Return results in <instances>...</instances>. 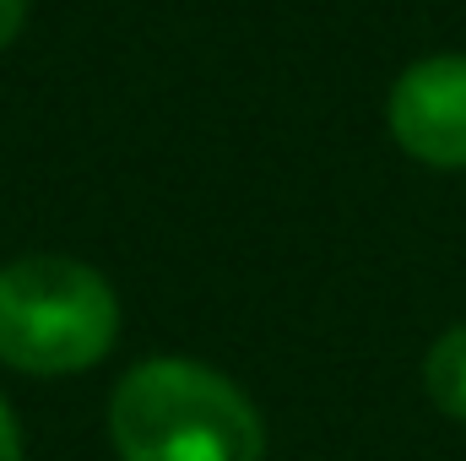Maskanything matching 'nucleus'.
I'll use <instances>...</instances> for the list:
<instances>
[{"mask_svg": "<svg viewBox=\"0 0 466 461\" xmlns=\"http://www.w3.org/2000/svg\"><path fill=\"white\" fill-rule=\"evenodd\" d=\"M385 125L407 158L466 169V55L412 60L385 98Z\"/></svg>", "mask_w": 466, "mask_h": 461, "instance_id": "7ed1b4c3", "label": "nucleus"}, {"mask_svg": "<svg viewBox=\"0 0 466 461\" xmlns=\"http://www.w3.org/2000/svg\"><path fill=\"white\" fill-rule=\"evenodd\" d=\"M423 391L445 418L466 424V321L434 337L429 358H423Z\"/></svg>", "mask_w": 466, "mask_h": 461, "instance_id": "20e7f679", "label": "nucleus"}, {"mask_svg": "<svg viewBox=\"0 0 466 461\" xmlns=\"http://www.w3.org/2000/svg\"><path fill=\"white\" fill-rule=\"evenodd\" d=\"M119 299L109 277L71 255H22L0 266V364L16 374H82L109 358Z\"/></svg>", "mask_w": 466, "mask_h": 461, "instance_id": "f03ea898", "label": "nucleus"}, {"mask_svg": "<svg viewBox=\"0 0 466 461\" xmlns=\"http://www.w3.org/2000/svg\"><path fill=\"white\" fill-rule=\"evenodd\" d=\"M22 22H27V0H0V49L22 33Z\"/></svg>", "mask_w": 466, "mask_h": 461, "instance_id": "423d86ee", "label": "nucleus"}, {"mask_svg": "<svg viewBox=\"0 0 466 461\" xmlns=\"http://www.w3.org/2000/svg\"><path fill=\"white\" fill-rule=\"evenodd\" d=\"M119 461H266V424L223 369L201 358H141L109 396Z\"/></svg>", "mask_w": 466, "mask_h": 461, "instance_id": "f257e3e1", "label": "nucleus"}, {"mask_svg": "<svg viewBox=\"0 0 466 461\" xmlns=\"http://www.w3.org/2000/svg\"><path fill=\"white\" fill-rule=\"evenodd\" d=\"M0 461H22V424L5 396H0Z\"/></svg>", "mask_w": 466, "mask_h": 461, "instance_id": "39448f33", "label": "nucleus"}]
</instances>
